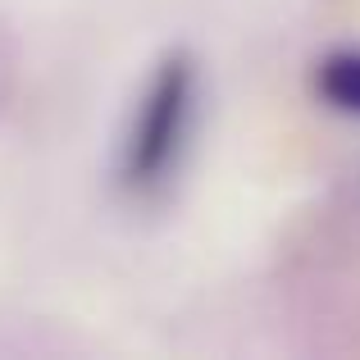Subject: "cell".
<instances>
[{"instance_id":"6da1fadb","label":"cell","mask_w":360,"mask_h":360,"mask_svg":"<svg viewBox=\"0 0 360 360\" xmlns=\"http://www.w3.org/2000/svg\"><path fill=\"white\" fill-rule=\"evenodd\" d=\"M192 105H196V64L187 51H174L150 73L146 91L137 101V115H132L128 141H123L119 178L132 196H150L174 178L187 132H192Z\"/></svg>"},{"instance_id":"7a4b0ae2","label":"cell","mask_w":360,"mask_h":360,"mask_svg":"<svg viewBox=\"0 0 360 360\" xmlns=\"http://www.w3.org/2000/svg\"><path fill=\"white\" fill-rule=\"evenodd\" d=\"M315 91L324 105L360 119V46H338L315 64Z\"/></svg>"}]
</instances>
